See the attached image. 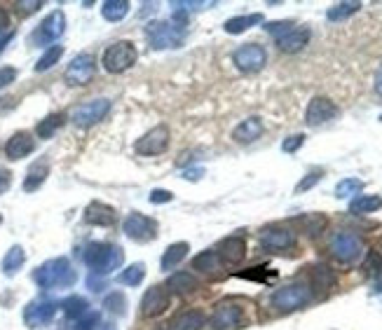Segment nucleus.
Instances as JSON below:
<instances>
[{
    "mask_svg": "<svg viewBox=\"0 0 382 330\" xmlns=\"http://www.w3.org/2000/svg\"><path fill=\"white\" fill-rule=\"evenodd\" d=\"M82 260L94 274L108 276L111 272H115L124 263V251L115 244H106V241H92L85 246Z\"/></svg>",
    "mask_w": 382,
    "mask_h": 330,
    "instance_id": "obj_1",
    "label": "nucleus"
},
{
    "mask_svg": "<svg viewBox=\"0 0 382 330\" xmlns=\"http://www.w3.org/2000/svg\"><path fill=\"white\" fill-rule=\"evenodd\" d=\"M33 279L45 291H56V288H71L78 281V272L73 270L68 258H54L40 265Z\"/></svg>",
    "mask_w": 382,
    "mask_h": 330,
    "instance_id": "obj_2",
    "label": "nucleus"
},
{
    "mask_svg": "<svg viewBox=\"0 0 382 330\" xmlns=\"http://www.w3.org/2000/svg\"><path fill=\"white\" fill-rule=\"evenodd\" d=\"M136 59H139V52H136L134 45L129 43V40H120V43H113L104 52V56H101V66H104L108 73L117 75V73L129 71V68L136 64Z\"/></svg>",
    "mask_w": 382,
    "mask_h": 330,
    "instance_id": "obj_3",
    "label": "nucleus"
},
{
    "mask_svg": "<svg viewBox=\"0 0 382 330\" xmlns=\"http://www.w3.org/2000/svg\"><path fill=\"white\" fill-rule=\"evenodd\" d=\"M146 38L155 49H174L183 43V28L176 21H150L146 26Z\"/></svg>",
    "mask_w": 382,
    "mask_h": 330,
    "instance_id": "obj_4",
    "label": "nucleus"
},
{
    "mask_svg": "<svg viewBox=\"0 0 382 330\" xmlns=\"http://www.w3.org/2000/svg\"><path fill=\"white\" fill-rule=\"evenodd\" d=\"M310 298H312V293L307 286H303V283H289V286H282L272 293L270 303L279 311H293V309L305 307L310 303Z\"/></svg>",
    "mask_w": 382,
    "mask_h": 330,
    "instance_id": "obj_5",
    "label": "nucleus"
},
{
    "mask_svg": "<svg viewBox=\"0 0 382 330\" xmlns=\"http://www.w3.org/2000/svg\"><path fill=\"white\" fill-rule=\"evenodd\" d=\"M330 253L340 263H355L359 255L363 253V241L355 232H338L330 239Z\"/></svg>",
    "mask_w": 382,
    "mask_h": 330,
    "instance_id": "obj_6",
    "label": "nucleus"
},
{
    "mask_svg": "<svg viewBox=\"0 0 382 330\" xmlns=\"http://www.w3.org/2000/svg\"><path fill=\"white\" fill-rule=\"evenodd\" d=\"M169 141H172L169 129L164 127V124H157V127L148 129V132L141 136L139 141H136L134 150L139 152V155H144V157H155V155H162V152L167 150Z\"/></svg>",
    "mask_w": 382,
    "mask_h": 330,
    "instance_id": "obj_7",
    "label": "nucleus"
},
{
    "mask_svg": "<svg viewBox=\"0 0 382 330\" xmlns=\"http://www.w3.org/2000/svg\"><path fill=\"white\" fill-rule=\"evenodd\" d=\"M108 110H111V101L94 99V101H87V104L78 106L76 110L71 113V119L76 127H94V124H99L101 119L108 115Z\"/></svg>",
    "mask_w": 382,
    "mask_h": 330,
    "instance_id": "obj_8",
    "label": "nucleus"
},
{
    "mask_svg": "<svg viewBox=\"0 0 382 330\" xmlns=\"http://www.w3.org/2000/svg\"><path fill=\"white\" fill-rule=\"evenodd\" d=\"M265 61H267L265 47H260V45H256V43L242 45V47L232 54V64H235L242 73H258L260 68L265 66Z\"/></svg>",
    "mask_w": 382,
    "mask_h": 330,
    "instance_id": "obj_9",
    "label": "nucleus"
},
{
    "mask_svg": "<svg viewBox=\"0 0 382 330\" xmlns=\"http://www.w3.org/2000/svg\"><path fill=\"white\" fill-rule=\"evenodd\" d=\"M124 235L139 244H148L157 237V223L144 213H129L124 218Z\"/></svg>",
    "mask_w": 382,
    "mask_h": 330,
    "instance_id": "obj_10",
    "label": "nucleus"
},
{
    "mask_svg": "<svg viewBox=\"0 0 382 330\" xmlns=\"http://www.w3.org/2000/svg\"><path fill=\"white\" fill-rule=\"evenodd\" d=\"M56 305L54 300H47V298H40V300H33V303L26 305L24 309V321L28 328H43L47 326L49 321L54 318L56 314Z\"/></svg>",
    "mask_w": 382,
    "mask_h": 330,
    "instance_id": "obj_11",
    "label": "nucleus"
},
{
    "mask_svg": "<svg viewBox=\"0 0 382 330\" xmlns=\"http://www.w3.org/2000/svg\"><path fill=\"white\" fill-rule=\"evenodd\" d=\"M94 71H96L94 56L92 54H78L66 68V82L71 84V87H82V84H87L89 80L94 78Z\"/></svg>",
    "mask_w": 382,
    "mask_h": 330,
    "instance_id": "obj_12",
    "label": "nucleus"
},
{
    "mask_svg": "<svg viewBox=\"0 0 382 330\" xmlns=\"http://www.w3.org/2000/svg\"><path fill=\"white\" fill-rule=\"evenodd\" d=\"M244 311L235 303H221L216 305L214 314H211V328L214 330H232L242 323Z\"/></svg>",
    "mask_w": 382,
    "mask_h": 330,
    "instance_id": "obj_13",
    "label": "nucleus"
},
{
    "mask_svg": "<svg viewBox=\"0 0 382 330\" xmlns=\"http://www.w3.org/2000/svg\"><path fill=\"white\" fill-rule=\"evenodd\" d=\"M335 115H338V106H335L333 101L326 99V96H315V99L310 101V106H307L305 122L310 124V127H319V124L330 122Z\"/></svg>",
    "mask_w": 382,
    "mask_h": 330,
    "instance_id": "obj_14",
    "label": "nucleus"
},
{
    "mask_svg": "<svg viewBox=\"0 0 382 330\" xmlns=\"http://www.w3.org/2000/svg\"><path fill=\"white\" fill-rule=\"evenodd\" d=\"M64 31H66V16H64L61 10H54L49 16H45V21L40 24L36 36H33V43L47 45V43H52V40L64 36Z\"/></svg>",
    "mask_w": 382,
    "mask_h": 330,
    "instance_id": "obj_15",
    "label": "nucleus"
},
{
    "mask_svg": "<svg viewBox=\"0 0 382 330\" xmlns=\"http://www.w3.org/2000/svg\"><path fill=\"white\" fill-rule=\"evenodd\" d=\"M169 307V293L162 286H150L141 298V316L155 318Z\"/></svg>",
    "mask_w": 382,
    "mask_h": 330,
    "instance_id": "obj_16",
    "label": "nucleus"
},
{
    "mask_svg": "<svg viewBox=\"0 0 382 330\" xmlns=\"http://www.w3.org/2000/svg\"><path fill=\"white\" fill-rule=\"evenodd\" d=\"M295 244V237L293 232L284 230V227H265L263 232H260V246L265 248V251H286Z\"/></svg>",
    "mask_w": 382,
    "mask_h": 330,
    "instance_id": "obj_17",
    "label": "nucleus"
},
{
    "mask_svg": "<svg viewBox=\"0 0 382 330\" xmlns=\"http://www.w3.org/2000/svg\"><path fill=\"white\" fill-rule=\"evenodd\" d=\"M117 213L113 207H108L104 202H92L87 209H85V223L96 225V227H111L115 225Z\"/></svg>",
    "mask_w": 382,
    "mask_h": 330,
    "instance_id": "obj_18",
    "label": "nucleus"
},
{
    "mask_svg": "<svg viewBox=\"0 0 382 330\" xmlns=\"http://www.w3.org/2000/svg\"><path fill=\"white\" fill-rule=\"evenodd\" d=\"M33 150H36V141H33V136L28 132H16L12 139L5 143V155H8V159H12V162L28 157Z\"/></svg>",
    "mask_w": 382,
    "mask_h": 330,
    "instance_id": "obj_19",
    "label": "nucleus"
},
{
    "mask_svg": "<svg viewBox=\"0 0 382 330\" xmlns=\"http://www.w3.org/2000/svg\"><path fill=\"white\" fill-rule=\"evenodd\" d=\"M218 258L227 265H239L247 258V241L242 237H227L218 244Z\"/></svg>",
    "mask_w": 382,
    "mask_h": 330,
    "instance_id": "obj_20",
    "label": "nucleus"
},
{
    "mask_svg": "<svg viewBox=\"0 0 382 330\" xmlns=\"http://www.w3.org/2000/svg\"><path fill=\"white\" fill-rule=\"evenodd\" d=\"M307 43H310V28H300V26H293L289 33H284L282 38H277V47L286 54L300 52Z\"/></svg>",
    "mask_w": 382,
    "mask_h": 330,
    "instance_id": "obj_21",
    "label": "nucleus"
},
{
    "mask_svg": "<svg viewBox=\"0 0 382 330\" xmlns=\"http://www.w3.org/2000/svg\"><path fill=\"white\" fill-rule=\"evenodd\" d=\"M204 323H207V316L197 309H188L176 314L172 321H169L167 330H202Z\"/></svg>",
    "mask_w": 382,
    "mask_h": 330,
    "instance_id": "obj_22",
    "label": "nucleus"
},
{
    "mask_svg": "<svg viewBox=\"0 0 382 330\" xmlns=\"http://www.w3.org/2000/svg\"><path fill=\"white\" fill-rule=\"evenodd\" d=\"M260 134H263V122H260V117H247L242 124L235 127L232 139H235L237 143H254L256 139H260Z\"/></svg>",
    "mask_w": 382,
    "mask_h": 330,
    "instance_id": "obj_23",
    "label": "nucleus"
},
{
    "mask_svg": "<svg viewBox=\"0 0 382 330\" xmlns=\"http://www.w3.org/2000/svg\"><path fill=\"white\" fill-rule=\"evenodd\" d=\"M188 251H190V244H188V241H176V244H172V246H169L167 251L162 253V260H159V267H162V272L176 270V267H179L186 260Z\"/></svg>",
    "mask_w": 382,
    "mask_h": 330,
    "instance_id": "obj_24",
    "label": "nucleus"
},
{
    "mask_svg": "<svg viewBox=\"0 0 382 330\" xmlns=\"http://www.w3.org/2000/svg\"><path fill=\"white\" fill-rule=\"evenodd\" d=\"M192 270L202 272V274H207V276H218L221 272H223V260L218 258L216 251H204L192 260Z\"/></svg>",
    "mask_w": 382,
    "mask_h": 330,
    "instance_id": "obj_25",
    "label": "nucleus"
},
{
    "mask_svg": "<svg viewBox=\"0 0 382 330\" xmlns=\"http://www.w3.org/2000/svg\"><path fill=\"white\" fill-rule=\"evenodd\" d=\"M47 176H49V164L45 162V159L33 162L31 167H28L26 178H24V192H36L38 187L47 180Z\"/></svg>",
    "mask_w": 382,
    "mask_h": 330,
    "instance_id": "obj_26",
    "label": "nucleus"
},
{
    "mask_svg": "<svg viewBox=\"0 0 382 330\" xmlns=\"http://www.w3.org/2000/svg\"><path fill=\"white\" fill-rule=\"evenodd\" d=\"M167 288L176 295H190L192 291H197V279L190 272H179V274L169 276Z\"/></svg>",
    "mask_w": 382,
    "mask_h": 330,
    "instance_id": "obj_27",
    "label": "nucleus"
},
{
    "mask_svg": "<svg viewBox=\"0 0 382 330\" xmlns=\"http://www.w3.org/2000/svg\"><path fill=\"white\" fill-rule=\"evenodd\" d=\"M26 263V251L21 246H12L8 253H5L3 263H0V267H3V274L5 276H14L16 272L24 267Z\"/></svg>",
    "mask_w": 382,
    "mask_h": 330,
    "instance_id": "obj_28",
    "label": "nucleus"
},
{
    "mask_svg": "<svg viewBox=\"0 0 382 330\" xmlns=\"http://www.w3.org/2000/svg\"><path fill=\"white\" fill-rule=\"evenodd\" d=\"M263 21V14H244V16H232V19H227L223 28L225 33H230V36H239V33L249 31L251 26L260 24Z\"/></svg>",
    "mask_w": 382,
    "mask_h": 330,
    "instance_id": "obj_29",
    "label": "nucleus"
},
{
    "mask_svg": "<svg viewBox=\"0 0 382 330\" xmlns=\"http://www.w3.org/2000/svg\"><path fill=\"white\" fill-rule=\"evenodd\" d=\"M382 209V197L380 195H361L350 204V213L363 215V213H375Z\"/></svg>",
    "mask_w": 382,
    "mask_h": 330,
    "instance_id": "obj_30",
    "label": "nucleus"
},
{
    "mask_svg": "<svg viewBox=\"0 0 382 330\" xmlns=\"http://www.w3.org/2000/svg\"><path fill=\"white\" fill-rule=\"evenodd\" d=\"M101 14L106 21H122L129 14V3L127 0H106L101 5Z\"/></svg>",
    "mask_w": 382,
    "mask_h": 330,
    "instance_id": "obj_31",
    "label": "nucleus"
},
{
    "mask_svg": "<svg viewBox=\"0 0 382 330\" xmlns=\"http://www.w3.org/2000/svg\"><path fill=\"white\" fill-rule=\"evenodd\" d=\"M64 119H66L64 113H54V115L45 117L36 127V134L40 136V139H52V136L64 127Z\"/></svg>",
    "mask_w": 382,
    "mask_h": 330,
    "instance_id": "obj_32",
    "label": "nucleus"
},
{
    "mask_svg": "<svg viewBox=\"0 0 382 330\" xmlns=\"http://www.w3.org/2000/svg\"><path fill=\"white\" fill-rule=\"evenodd\" d=\"M359 8H361V3H357V0H345V3H335L333 8H328L326 16L330 21H343L350 19L352 14H357Z\"/></svg>",
    "mask_w": 382,
    "mask_h": 330,
    "instance_id": "obj_33",
    "label": "nucleus"
},
{
    "mask_svg": "<svg viewBox=\"0 0 382 330\" xmlns=\"http://www.w3.org/2000/svg\"><path fill=\"white\" fill-rule=\"evenodd\" d=\"M144 276H146V265L134 263V265L124 267V270L120 272L117 281L122 283V286H139V283L144 281Z\"/></svg>",
    "mask_w": 382,
    "mask_h": 330,
    "instance_id": "obj_34",
    "label": "nucleus"
},
{
    "mask_svg": "<svg viewBox=\"0 0 382 330\" xmlns=\"http://www.w3.org/2000/svg\"><path fill=\"white\" fill-rule=\"evenodd\" d=\"M61 307H64V314L68 318H76V321L89 311V303L85 298H80V295H71V298H66L64 303H61Z\"/></svg>",
    "mask_w": 382,
    "mask_h": 330,
    "instance_id": "obj_35",
    "label": "nucleus"
},
{
    "mask_svg": "<svg viewBox=\"0 0 382 330\" xmlns=\"http://www.w3.org/2000/svg\"><path fill=\"white\" fill-rule=\"evenodd\" d=\"M104 309L108 311V314H113V316H124V314H127V298H124V293L115 291V293L106 295Z\"/></svg>",
    "mask_w": 382,
    "mask_h": 330,
    "instance_id": "obj_36",
    "label": "nucleus"
},
{
    "mask_svg": "<svg viewBox=\"0 0 382 330\" xmlns=\"http://www.w3.org/2000/svg\"><path fill=\"white\" fill-rule=\"evenodd\" d=\"M61 56H64V47H61V45H52V47H49L47 52H45V54L38 59L36 71H38V73L49 71V68H52V66L59 64V59H61Z\"/></svg>",
    "mask_w": 382,
    "mask_h": 330,
    "instance_id": "obj_37",
    "label": "nucleus"
},
{
    "mask_svg": "<svg viewBox=\"0 0 382 330\" xmlns=\"http://www.w3.org/2000/svg\"><path fill=\"white\" fill-rule=\"evenodd\" d=\"M361 190H363V180H359V178H345V180H340V183L335 185V197H338V199H347V197L357 195V192H361Z\"/></svg>",
    "mask_w": 382,
    "mask_h": 330,
    "instance_id": "obj_38",
    "label": "nucleus"
},
{
    "mask_svg": "<svg viewBox=\"0 0 382 330\" xmlns=\"http://www.w3.org/2000/svg\"><path fill=\"white\" fill-rule=\"evenodd\" d=\"M312 283H315V288L319 291H328L330 286H333V274H330L328 267L319 265V267H312Z\"/></svg>",
    "mask_w": 382,
    "mask_h": 330,
    "instance_id": "obj_39",
    "label": "nucleus"
},
{
    "mask_svg": "<svg viewBox=\"0 0 382 330\" xmlns=\"http://www.w3.org/2000/svg\"><path fill=\"white\" fill-rule=\"evenodd\" d=\"M363 272H366L368 276H380L382 274V255L370 251L366 255V260H363Z\"/></svg>",
    "mask_w": 382,
    "mask_h": 330,
    "instance_id": "obj_40",
    "label": "nucleus"
},
{
    "mask_svg": "<svg viewBox=\"0 0 382 330\" xmlns=\"http://www.w3.org/2000/svg\"><path fill=\"white\" fill-rule=\"evenodd\" d=\"M99 311H92L89 309L85 316H80L76 321V326H73V330H94L96 326H99Z\"/></svg>",
    "mask_w": 382,
    "mask_h": 330,
    "instance_id": "obj_41",
    "label": "nucleus"
},
{
    "mask_svg": "<svg viewBox=\"0 0 382 330\" xmlns=\"http://www.w3.org/2000/svg\"><path fill=\"white\" fill-rule=\"evenodd\" d=\"M293 26H295L293 21H270V24L265 26V31L270 33V36H275V40H277V38H282L284 33H289Z\"/></svg>",
    "mask_w": 382,
    "mask_h": 330,
    "instance_id": "obj_42",
    "label": "nucleus"
},
{
    "mask_svg": "<svg viewBox=\"0 0 382 330\" xmlns=\"http://www.w3.org/2000/svg\"><path fill=\"white\" fill-rule=\"evenodd\" d=\"M305 223H307V235L317 237V235H322V230L326 227V218H324V215H312V218H305Z\"/></svg>",
    "mask_w": 382,
    "mask_h": 330,
    "instance_id": "obj_43",
    "label": "nucleus"
},
{
    "mask_svg": "<svg viewBox=\"0 0 382 330\" xmlns=\"http://www.w3.org/2000/svg\"><path fill=\"white\" fill-rule=\"evenodd\" d=\"M322 176H324L322 172H312V174H307L305 178L300 180L298 185H295V192H298V195H300V192H307V190H310V187H315V185L319 183V180H322Z\"/></svg>",
    "mask_w": 382,
    "mask_h": 330,
    "instance_id": "obj_44",
    "label": "nucleus"
},
{
    "mask_svg": "<svg viewBox=\"0 0 382 330\" xmlns=\"http://www.w3.org/2000/svg\"><path fill=\"white\" fill-rule=\"evenodd\" d=\"M305 143V136L303 134H295V136H289L286 141L282 143V150L284 152H295V150H300Z\"/></svg>",
    "mask_w": 382,
    "mask_h": 330,
    "instance_id": "obj_45",
    "label": "nucleus"
},
{
    "mask_svg": "<svg viewBox=\"0 0 382 330\" xmlns=\"http://www.w3.org/2000/svg\"><path fill=\"white\" fill-rule=\"evenodd\" d=\"M16 80V68L12 66H5V68H0V89H5V87H10Z\"/></svg>",
    "mask_w": 382,
    "mask_h": 330,
    "instance_id": "obj_46",
    "label": "nucleus"
},
{
    "mask_svg": "<svg viewBox=\"0 0 382 330\" xmlns=\"http://www.w3.org/2000/svg\"><path fill=\"white\" fill-rule=\"evenodd\" d=\"M209 5H214V3H197V0H183V3H172V8L181 10V12H188V10H202V8H209Z\"/></svg>",
    "mask_w": 382,
    "mask_h": 330,
    "instance_id": "obj_47",
    "label": "nucleus"
},
{
    "mask_svg": "<svg viewBox=\"0 0 382 330\" xmlns=\"http://www.w3.org/2000/svg\"><path fill=\"white\" fill-rule=\"evenodd\" d=\"M148 199H150L153 204H169L174 199V195L169 190H159V187H157V190L150 192V197H148Z\"/></svg>",
    "mask_w": 382,
    "mask_h": 330,
    "instance_id": "obj_48",
    "label": "nucleus"
},
{
    "mask_svg": "<svg viewBox=\"0 0 382 330\" xmlns=\"http://www.w3.org/2000/svg\"><path fill=\"white\" fill-rule=\"evenodd\" d=\"M16 8H19L21 14H33L43 8V3H40V0H31V3H16Z\"/></svg>",
    "mask_w": 382,
    "mask_h": 330,
    "instance_id": "obj_49",
    "label": "nucleus"
},
{
    "mask_svg": "<svg viewBox=\"0 0 382 330\" xmlns=\"http://www.w3.org/2000/svg\"><path fill=\"white\" fill-rule=\"evenodd\" d=\"M10 185H12V174L8 169H0V195H5L10 190Z\"/></svg>",
    "mask_w": 382,
    "mask_h": 330,
    "instance_id": "obj_50",
    "label": "nucleus"
},
{
    "mask_svg": "<svg viewBox=\"0 0 382 330\" xmlns=\"http://www.w3.org/2000/svg\"><path fill=\"white\" fill-rule=\"evenodd\" d=\"M202 176H204V169H202V167L186 169V172H183V178H186V180H199Z\"/></svg>",
    "mask_w": 382,
    "mask_h": 330,
    "instance_id": "obj_51",
    "label": "nucleus"
},
{
    "mask_svg": "<svg viewBox=\"0 0 382 330\" xmlns=\"http://www.w3.org/2000/svg\"><path fill=\"white\" fill-rule=\"evenodd\" d=\"M10 24V14H8V10L5 8H0V31H5Z\"/></svg>",
    "mask_w": 382,
    "mask_h": 330,
    "instance_id": "obj_52",
    "label": "nucleus"
},
{
    "mask_svg": "<svg viewBox=\"0 0 382 330\" xmlns=\"http://www.w3.org/2000/svg\"><path fill=\"white\" fill-rule=\"evenodd\" d=\"M375 92L382 96V64L378 66V71H375Z\"/></svg>",
    "mask_w": 382,
    "mask_h": 330,
    "instance_id": "obj_53",
    "label": "nucleus"
},
{
    "mask_svg": "<svg viewBox=\"0 0 382 330\" xmlns=\"http://www.w3.org/2000/svg\"><path fill=\"white\" fill-rule=\"evenodd\" d=\"M14 38V33H5V36H0V52H3L5 47H8V43Z\"/></svg>",
    "mask_w": 382,
    "mask_h": 330,
    "instance_id": "obj_54",
    "label": "nucleus"
},
{
    "mask_svg": "<svg viewBox=\"0 0 382 330\" xmlns=\"http://www.w3.org/2000/svg\"><path fill=\"white\" fill-rule=\"evenodd\" d=\"M0 223H3V215H0Z\"/></svg>",
    "mask_w": 382,
    "mask_h": 330,
    "instance_id": "obj_55",
    "label": "nucleus"
},
{
    "mask_svg": "<svg viewBox=\"0 0 382 330\" xmlns=\"http://www.w3.org/2000/svg\"><path fill=\"white\" fill-rule=\"evenodd\" d=\"M380 119H382V115H380Z\"/></svg>",
    "mask_w": 382,
    "mask_h": 330,
    "instance_id": "obj_56",
    "label": "nucleus"
}]
</instances>
